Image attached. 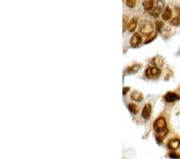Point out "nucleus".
<instances>
[{"label": "nucleus", "mask_w": 180, "mask_h": 159, "mask_svg": "<svg viewBox=\"0 0 180 159\" xmlns=\"http://www.w3.org/2000/svg\"><path fill=\"white\" fill-rule=\"evenodd\" d=\"M140 68V65L139 64H134L133 66L130 67L128 69V71L129 72H131V73H134V72H136Z\"/></svg>", "instance_id": "obj_18"}, {"label": "nucleus", "mask_w": 180, "mask_h": 159, "mask_svg": "<svg viewBox=\"0 0 180 159\" xmlns=\"http://www.w3.org/2000/svg\"><path fill=\"white\" fill-rule=\"evenodd\" d=\"M164 8V3L162 0H158L155 4V7H154L152 10L151 11V16L154 17V18H157L158 15L161 14L163 9Z\"/></svg>", "instance_id": "obj_2"}, {"label": "nucleus", "mask_w": 180, "mask_h": 159, "mask_svg": "<svg viewBox=\"0 0 180 159\" xmlns=\"http://www.w3.org/2000/svg\"><path fill=\"white\" fill-rule=\"evenodd\" d=\"M153 24L148 20H142L139 24V31L143 35H150L153 33Z\"/></svg>", "instance_id": "obj_1"}, {"label": "nucleus", "mask_w": 180, "mask_h": 159, "mask_svg": "<svg viewBox=\"0 0 180 159\" xmlns=\"http://www.w3.org/2000/svg\"><path fill=\"white\" fill-rule=\"evenodd\" d=\"M143 7L145 11H151L154 7V0H145L143 3Z\"/></svg>", "instance_id": "obj_13"}, {"label": "nucleus", "mask_w": 180, "mask_h": 159, "mask_svg": "<svg viewBox=\"0 0 180 159\" xmlns=\"http://www.w3.org/2000/svg\"><path fill=\"white\" fill-rule=\"evenodd\" d=\"M163 27V24L162 21L160 20L155 21V28H156V30L158 32H160V31H161Z\"/></svg>", "instance_id": "obj_21"}, {"label": "nucleus", "mask_w": 180, "mask_h": 159, "mask_svg": "<svg viewBox=\"0 0 180 159\" xmlns=\"http://www.w3.org/2000/svg\"><path fill=\"white\" fill-rule=\"evenodd\" d=\"M171 16H172V10H171L169 7H167L162 14L163 19L165 21H168L171 19Z\"/></svg>", "instance_id": "obj_12"}, {"label": "nucleus", "mask_w": 180, "mask_h": 159, "mask_svg": "<svg viewBox=\"0 0 180 159\" xmlns=\"http://www.w3.org/2000/svg\"><path fill=\"white\" fill-rule=\"evenodd\" d=\"M163 98L165 99V100L167 102L171 103V102H175L179 100L180 96L179 95L177 94L176 93H174V92H168V93H167L165 95H164Z\"/></svg>", "instance_id": "obj_6"}, {"label": "nucleus", "mask_w": 180, "mask_h": 159, "mask_svg": "<svg viewBox=\"0 0 180 159\" xmlns=\"http://www.w3.org/2000/svg\"><path fill=\"white\" fill-rule=\"evenodd\" d=\"M169 157H171V158L180 159V154L176 153V152H171L169 154Z\"/></svg>", "instance_id": "obj_22"}, {"label": "nucleus", "mask_w": 180, "mask_h": 159, "mask_svg": "<svg viewBox=\"0 0 180 159\" xmlns=\"http://www.w3.org/2000/svg\"><path fill=\"white\" fill-rule=\"evenodd\" d=\"M151 104H147L145 105L143 109V111H142V117H144L145 120H148L151 117Z\"/></svg>", "instance_id": "obj_7"}, {"label": "nucleus", "mask_w": 180, "mask_h": 159, "mask_svg": "<svg viewBox=\"0 0 180 159\" xmlns=\"http://www.w3.org/2000/svg\"><path fill=\"white\" fill-rule=\"evenodd\" d=\"M171 25L174 27H178L180 25V15H178V16L175 17L174 19H172L170 22Z\"/></svg>", "instance_id": "obj_16"}, {"label": "nucleus", "mask_w": 180, "mask_h": 159, "mask_svg": "<svg viewBox=\"0 0 180 159\" xmlns=\"http://www.w3.org/2000/svg\"><path fill=\"white\" fill-rule=\"evenodd\" d=\"M128 109L133 114H137V113H139V108L136 105L132 103H130L128 105Z\"/></svg>", "instance_id": "obj_15"}, {"label": "nucleus", "mask_w": 180, "mask_h": 159, "mask_svg": "<svg viewBox=\"0 0 180 159\" xmlns=\"http://www.w3.org/2000/svg\"><path fill=\"white\" fill-rule=\"evenodd\" d=\"M130 90V88L129 87H124L123 88V95H126L127 93V92Z\"/></svg>", "instance_id": "obj_23"}, {"label": "nucleus", "mask_w": 180, "mask_h": 159, "mask_svg": "<svg viewBox=\"0 0 180 159\" xmlns=\"http://www.w3.org/2000/svg\"><path fill=\"white\" fill-rule=\"evenodd\" d=\"M166 128H167V121H166L164 117H158V119H156V120L154 121V129L156 132L165 130Z\"/></svg>", "instance_id": "obj_3"}, {"label": "nucleus", "mask_w": 180, "mask_h": 159, "mask_svg": "<svg viewBox=\"0 0 180 159\" xmlns=\"http://www.w3.org/2000/svg\"><path fill=\"white\" fill-rule=\"evenodd\" d=\"M146 76L147 78L150 79H154V78L158 77L161 73V70L158 69L157 67H151L146 70Z\"/></svg>", "instance_id": "obj_4"}, {"label": "nucleus", "mask_w": 180, "mask_h": 159, "mask_svg": "<svg viewBox=\"0 0 180 159\" xmlns=\"http://www.w3.org/2000/svg\"><path fill=\"white\" fill-rule=\"evenodd\" d=\"M153 64L155 67H163L164 64V60L162 57L160 56H157L155 57H154L151 60Z\"/></svg>", "instance_id": "obj_14"}, {"label": "nucleus", "mask_w": 180, "mask_h": 159, "mask_svg": "<svg viewBox=\"0 0 180 159\" xmlns=\"http://www.w3.org/2000/svg\"><path fill=\"white\" fill-rule=\"evenodd\" d=\"M168 132L169 131H168V129H167V128H166L165 130H161V131L156 132V136H155V138H156L157 141H158V143L162 142L163 141V139L165 138L166 136L167 135Z\"/></svg>", "instance_id": "obj_10"}, {"label": "nucleus", "mask_w": 180, "mask_h": 159, "mask_svg": "<svg viewBox=\"0 0 180 159\" xmlns=\"http://www.w3.org/2000/svg\"><path fill=\"white\" fill-rule=\"evenodd\" d=\"M156 36H157V34L155 33V32H153L152 34H151V35H149V37L147 39L145 44H148V43H150V42H151L152 40H154V39L156 38Z\"/></svg>", "instance_id": "obj_20"}, {"label": "nucleus", "mask_w": 180, "mask_h": 159, "mask_svg": "<svg viewBox=\"0 0 180 159\" xmlns=\"http://www.w3.org/2000/svg\"><path fill=\"white\" fill-rule=\"evenodd\" d=\"M126 5L129 8H134L136 5V0H126Z\"/></svg>", "instance_id": "obj_17"}, {"label": "nucleus", "mask_w": 180, "mask_h": 159, "mask_svg": "<svg viewBox=\"0 0 180 159\" xmlns=\"http://www.w3.org/2000/svg\"><path fill=\"white\" fill-rule=\"evenodd\" d=\"M131 98L134 101H141L144 99V95L139 91H133L131 93Z\"/></svg>", "instance_id": "obj_11"}, {"label": "nucleus", "mask_w": 180, "mask_h": 159, "mask_svg": "<svg viewBox=\"0 0 180 159\" xmlns=\"http://www.w3.org/2000/svg\"><path fill=\"white\" fill-rule=\"evenodd\" d=\"M180 146V140L178 138H173L169 141V142L167 144V146L170 150H175L179 147Z\"/></svg>", "instance_id": "obj_9"}, {"label": "nucleus", "mask_w": 180, "mask_h": 159, "mask_svg": "<svg viewBox=\"0 0 180 159\" xmlns=\"http://www.w3.org/2000/svg\"><path fill=\"white\" fill-rule=\"evenodd\" d=\"M139 18L137 16L133 17L131 20L129 21L128 26H127V29L130 32H133L135 31L136 28H137V24H138Z\"/></svg>", "instance_id": "obj_8"}, {"label": "nucleus", "mask_w": 180, "mask_h": 159, "mask_svg": "<svg viewBox=\"0 0 180 159\" xmlns=\"http://www.w3.org/2000/svg\"><path fill=\"white\" fill-rule=\"evenodd\" d=\"M141 43H142L141 35H140L139 33H138V32H135V33L133 34L131 39H130L131 46L133 47V48H136V47H138Z\"/></svg>", "instance_id": "obj_5"}, {"label": "nucleus", "mask_w": 180, "mask_h": 159, "mask_svg": "<svg viewBox=\"0 0 180 159\" xmlns=\"http://www.w3.org/2000/svg\"><path fill=\"white\" fill-rule=\"evenodd\" d=\"M176 11L178 12V15H180V8H176Z\"/></svg>", "instance_id": "obj_24"}, {"label": "nucleus", "mask_w": 180, "mask_h": 159, "mask_svg": "<svg viewBox=\"0 0 180 159\" xmlns=\"http://www.w3.org/2000/svg\"><path fill=\"white\" fill-rule=\"evenodd\" d=\"M129 23V18L127 15H124L123 16V30H125L126 28H127Z\"/></svg>", "instance_id": "obj_19"}]
</instances>
